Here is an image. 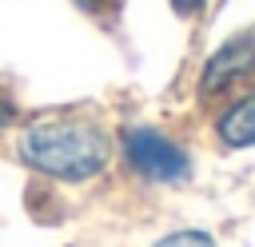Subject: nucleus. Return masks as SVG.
I'll return each mask as SVG.
<instances>
[{
    "mask_svg": "<svg viewBox=\"0 0 255 247\" xmlns=\"http://www.w3.org/2000/svg\"><path fill=\"white\" fill-rule=\"evenodd\" d=\"M20 151L32 167L56 179H88L108 167L112 143L96 124L84 120H44L32 124L20 139Z\"/></svg>",
    "mask_w": 255,
    "mask_h": 247,
    "instance_id": "f257e3e1",
    "label": "nucleus"
},
{
    "mask_svg": "<svg viewBox=\"0 0 255 247\" xmlns=\"http://www.w3.org/2000/svg\"><path fill=\"white\" fill-rule=\"evenodd\" d=\"M124 151H128V163L147 175V179H159V183H175V179H187L191 175V159L171 143L163 139L159 131L151 127H131L124 135Z\"/></svg>",
    "mask_w": 255,
    "mask_h": 247,
    "instance_id": "f03ea898",
    "label": "nucleus"
},
{
    "mask_svg": "<svg viewBox=\"0 0 255 247\" xmlns=\"http://www.w3.org/2000/svg\"><path fill=\"white\" fill-rule=\"evenodd\" d=\"M251 76H255V28L239 32L235 40H227V44L207 60L199 88H203L207 96H215V92H227L231 84L251 80Z\"/></svg>",
    "mask_w": 255,
    "mask_h": 247,
    "instance_id": "7ed1b4c3",
    "label": "nucleus"
},
{
    "mask_svg": "<svg viewBox=\"0 0 255 247\" xmlns=\"http://www.w3.org/2000/svg\"><path fill=\"white\" fill-rule=\"evenodd\" d=\"M219 139L227 147H251L255 143V96L239 100L223 120H219Z\"/></svg>",
    "mask_w": 255,
    "mask_h": 247,
    "instance_id": "20e7f679",
    "label": "nucleus"
},
{
    "mask_svg": "<svg viewBox=\"0 0 255 247\" xmlns=\"http://www.w3.org/2000/svg\"><path fill=\"white\" fill-rule=\"evenodd\" d=\"M155 247H215V243H211V235H203V231H175V235L159 239Z\"/></svg>",
    "mask_w": 255,
    "mask_h": 247,
    "instance_id": "39448f33",
    "label": "nucleus"
},
{
    "mask_svg": "<svg viewBox=\"0 0 255 247\" xmlns=\"http://www.w3.org/2000/svg\"><path fill=\"white\" fill-rule=\"evenodd\" d=\"M171 8H175L179 16H191V12H199V8H203V0H171Z\"/></svg>",
    "mask_w": 255,
    "mask_h": 247,
    "instance_id": "423d86ee",
    "label": "nucleus"
},
{
    "mask_svg": "<svg viewBox=\"0 0 255 247\" xmlns=\"http://www.w3.org/2000/svg\"><path fill=\"white\" fill-rule=\"evenodd\" d=\"M4 124H12V104L0 100V127H4Z\"/></svg>",
    "mask_w": 255,
    "mask_h": 247,
    "instance_id": "0eeeda50",
    "label": "nucleus"
},
{
    "mask_svg": "<svg viewBox=\"0 0 255 247\" xmlns=\"http://www.w3.org/2000/svg\"><path fill=\"white\" fill-rule=\"evenodd\" d=\"M80 4H100V0H80Z\"/></svg>",
    "mask_w": 255,
    "mask_h": 247,
    "instance_id": "6e6552de",
    "label": "nucleus"
}]
</instances>
